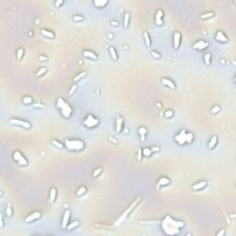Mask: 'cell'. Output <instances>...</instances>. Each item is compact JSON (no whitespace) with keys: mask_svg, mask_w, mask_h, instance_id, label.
Masks as SVG:
<instances>
[{"mask_svg":"<svg viewBox=\"0 0 236 236\" xmlns=\"http://www.w3.org/2000/svg\"><path fill=\"white\" fill-rule=\"evenodd\" d=\"M160 226L166 235H176L185 226V224L184 221L176 219L170 215H166L160 223Z\"/></svg>","mask_w":236,"mask_h":236,"instance_id":"obj_1","label":"cell"},{"mask_svg":"<svg viewBox=\"0 0 236 236\" xmlns=\"http://www.w3.org/2000/svg\"><path fill=\"white\" fill-rule=\"evenodd\" d=\"M174 142L177 145H179V146H185V145H189L194 142L195 135L194 133L187 131L185 128H183V129H181L174 136Z\"/></svg>","mask_w":236,"mask_h":236,"instance_id":"obj_2","label":"cell"},{"mask_svg":"<svg viewBox=\"0 0 236 236\" xmlns=\"http://www.w3.org/2000/svg\"><path fill=\"white\" fill-rule=\"evenodd\" d=\"M56 106L62 117L66 119H69L71 117L73 114V108L64 98L58 97L56 101Z\"/></svg>","mask_w":236,"mask_h":236,"instance_id":"obj_3","label":"cell"},{"mask_svg":"<svg viewBox=\"0 0 236 236\" xmlns=\"http://www.w3.org/2000/svg\"><path fill=\"white\" fill-rule=\"evenodd\" d=\"M64 145H65V149L73 152L81 151L85 149V146H86L85 142L82 139H78V138H67L65 142H64Z\"/></svg>","mask_w":236,"mask_h":236,"instance_id":"obj_4","label":"cell"},{"mask_svg":"<svg viewBox=\"0 0 236 236\" xmlns=\"http://www.w3.org/2000/svg\"><path fill=\"white\" fill-rule=\"evenodd\" d=\"M100 123H101V120L97 116H95L92 114L87 115L82 120V125L86 128H88V129H93V128L97 127L100 125Z\"/></svg>","mask_w":236,"mask_h":236,"instance_id":"obj_5","label":"cell"},{"mask_svg":"<svg viewBox=\"0 0 236 236\" xmlns=\"http://www.w3.org/2000/svg\"><path fill=\"white\" fill-rule=\"evenodd\" d=\"M12 160L13 162L20 166V167H27L29 165V160L25 157V155L19 149H16L12 152Z\"/></svg>","mask_w":236,"mask_h":236,"instance_id":"obj_6","label":"cell"},{"mask_svg":"<svg viewBox=\"0 0 236 236\" xmlns=\"http://www.w3.org/2000/svg\"><path fill=\"white\" fill-rule=\"evenodd\" d=\"M141 199H142V197H141V196H138V197L136 198V200L134 201L129 207L127 208V210H125L124 212L122 213V215L120 216V218L118 219L117 221H115V226H117V225H120L123 221H125V219H126L127 218V216L129 215V214L132 212V210L136 208V206L137 205V204L141 201Z\"/></svg>","mask_w":236,"mask_h":236,"instance_id":"obj_7","label":"cell"},{"mask_svg":"<svg viewBox=\"0 0 236 236\" xmlns=\"http://www.w3.org/2000/svg\"><path fill=\"white\" fill-rule=\"evenodd\" d=\"M8 123L12 126H20L24 128V129L29 130L31 129V124L27 120H23V119H19V118H9L8 120Z\"/></svg>","mask_w":236,"mask_h":236,"instance_id":"obj_8","label":"cell"},{"mask_svg":"<svg viewBox=\"0 0 236 236\" xmlns=\"http://www.w3.org/2000/svg\"><path fill=\"white\" fill-rule=\"evenodd\" d=\"M208 47H210V42L206 40H198L192 45V48L196 51H205Z\"/></svg>","mask_w":236,"mask_h":236,"instance_id":"obj_9","label":"cell"},{"mask_svg":"<svg viewBox=\"0 0 236 236\" xmlns=\"http://www.w3.org/2000/svg\"><path fill=\"white\" fill-rule=\"evenodd\" d=\"M70 217H71V211L69 210H66L63 214L62 221H61V228L63 230H66L68 223L70 222Z\"/></svg>","mask_w":236,"mask_h":236,"instance_id":"obj_10","label":"cell"},{"mask_svg":"<svg viewBox=\"0 0 236 236\" xmlns=\"http://www.w3.org/2000/svg\"><path fill=\"white\" fill-rule=\"evenodd\" d=\"M182 44V34L180 31H174L173 35V46L174 50H178Z\"/></svg>","mask_w":236,"mask_h":236,"instance_id":"obj_11","label":"cell"},{"mask_svg":"<svg viewBox=\"0 0 236 236\" xmlns=\"http://www.w3.org/2000/svg\"><path fill=\"white\" fill-rule=\"evenodd\" d=\"M163 17H164V12L162 9H158L156 13H155V17H154V23L156 24L158 27L162 26L164 21H163Z\"/></svg>","mask_w":236,"mask_h":236,"instance_id":"obj_12","label":"cell"},{"mask_svg":"<svg viewBox=\"0 0 236 236\" xmlns=\"http://www.w3.org/2000/svg\"><path fill=\"white\" fill-rule=\"evenodd\" d=\"M42 217V212L36 210V211H33V212L30 213L29 215L25 218L24 221H25V222H27V223H30V222H33V221H37V219H40Z\"/></svg>","mask_w":236,"mask_h":236,"instance_id":"obj_13","label":"cell"},{"mask_svg":"<svg viewBox=\"0 0 236 236\" xmlns=\"http://www.w3.org/2000/svg\"><path fill=\"white\" fill-rule=\"evenodd\" d=\"M124 123L125 119L122 115H118L116 116V120H115V132L116 133H121L124 129Z\"/></svg>","mask_w":236,"mask_h":236,"instance_id":"obj_14","label":"cell"},{"mask_svg":"<svg viewBox=\"0 0 236 236\" xmlns=\"http://www.w3.org/2000/svg\"><path fill=\"white\" fill-rule=\"evenodd\" d=\"M215 40L219 44H227L229 42V38L221 31H217L215 33Z\"/></svg>","mask_w":236,"mask_h":236,"instance_id":"obj_15","label":"cell"},{"mask_svg":"<svg viewBox=\"0 0 236 236\" xmlns=\"http://www.w3.org/2000/svg\"><path fill=\"white\" fill-rule=\"evenodd\" d=\"M171 184V179L168 178L166 176H162L158 180L157 184H156V190H160L162 187L167 186Z\"/></svg>","mask_w":236,"mask_h":236,"instance_id":"obj_16","label":"cell"},{"mask_svg":"<svg viewBox=\"0 0 236 236\" xmlns=\"http://www.w3.org/2000/svg\"><path fill=\"white\" fill-rule=\"evenodd\" d=\"M137 135L139 137V139H140L141 142H145L146 141V137L148 135V128L146 126H140L137 128Z\"/></svg>","mask_w":236,"mask_h":236,"instance_id":"obj_17","label":"cell"},{"mask_svg":"<svg viewBox=\"0 0 236 236\" xmlns=\"http://www.w3.org/2000/svg\"><path fill=\"white\" fill-rule=\"evenodd\" d=\"M82 56L87 58V59H90V60H93V61H96L99 59V56L97 53H95L92 50H84L82 52Z\"/></svg>","mask_w":236,"mask_h":236,"instance_id":"obj_18","label":"cell"},{"mask_svg":"<svg viewBox=\"0 0 236 236\" xmlns=\"http://www.w3.org/2000/svg\"><path fill=\"white\" fill-rule=\"evenodd\" d=\"M162 84L165 87H167L171 90H176V84L174 83V81H173L171 78H162Z\"/></svg>","mask_w":236,"mask_h":236,"instance_id":"obj_19","label":"cell"},{"mask_svg":"<svg viewBox=\"0 0 236 236\" xmlns=\"http://www.w3.org/2000/svg\"><path fill=\"white\" fill-rule=\"evenodd\" d=\"M208 185V181L206 180H202V181H199L197 182V183L194 184L192 185V190L194 191H200L204 188H206Z\"/></svg>","mask_w":236,"mask_h":236,"instance_id":"obj_20","label":"cell"},{"mask_svg":"<svg viewBox=\"0 0 236 236\" xmlns=\"http://www.w3.org/2000/svg\"><path fill=\"white\" fill-rule=\"evenodd\" d=\"M218 141H219V138H218V136L217 135H212L210 139L208 140V149H210V151H212L213 149H215L217 144H218Z\"/></svg>","mask_w":236,"mask_h":236,"instance_id":"obj_21","label":"cell"},{"mask_svg":"<svg viewBox=\"0 0 236 236\" xmlns=\"http://www.w3.org/2000/svg\"><path fill=\"white\" fill-rule=\"evenodd\" d=\"M56 198H57V189L56 188L55 186H53L50 188V191H49V201H50V204H53L56 201Z\"/></svg>","mask_w":236,"mask_h":236,"instance_id":"obj_22","label":"cell"},{"mask_svg":"<svg viewBox=\"0 0 236 236\" xmlns=\"http://www.w3.org/2000/svg\"><path fill=\"white\" fill-rule=\"evenodd\" d=\"M40 33L42 36H44L45 38H47V39H55L56 38L55 33H53V31H52L47 30V29H42L40 31Z\"/></svg>","mask_w":236,"mask_h":236,"instance_id":"obj_23","label":"cell"},{"mask_svg":"<svg viewBox=\"0 0 236 236\" xmlns=\"http://www.w3.org/2000/svg\"><path fill=\"white\" fill-rule=\"evenodd\" d=\"M108 4V0H94L93 1V6L96 8H104Z\"/></svg>","mask_w":236,"mask_h":236,"instance_id":"obj_24","label":"cell"},{"mask_svg":"<svg viewBox=\"0 0 236 236\" xmlns=\"http://www.w3.org/2000/svg\"><path fill=\"white\" fill-rule=\"evenodd\" d=\"M141 151H142V156L145 158H149L154 154V152L152 151L151 147H149V148L145 147V148L141 149Z\"/></svg>","mask_w":236,"mask_h":236,"instance_id":"obj_25","label":"cell"},{"mask_svg":"<svg viewBox=\"0 0 236 236\" xmlns=\"http://www.w3.org/2000/svg\"><path fill=\"white\" fill-rule=\"evenodd\" d=\"M203 61L206 66L210 67L212 62V55L210 53H205L203 56Z\"/></svg>","mask_w":236,"mask_h":236,"instance_id":"obj_26","label":"cell"},{"mask_svg":"<svg viewBox=\"0 0 236 236\" xmlns=\"http://www.w3.org/2000/svg\"><path fill=\"white\" fill-rule=\"evenodd\" d=\"M130 19H131V15L129 12H126L124 15V19H123V27L125 29H127L128 26L130 24Z\"/></svg>","mask_w":236,"mask_h":236,"instance_id":"obj_27","label":"cell"},{"mask_svg":"<svg viewBox=\"0 0 236 236\" xmlns=\"http://www.w3.org/2000/svg\"><path fill=\"white\" fill-rule=\"evenodd\" d=\"M109 53H110L111 58H112L114 61H117V60H118V57H119V56H118L117 51H116V49H115V46H112V45L109 46Z\"/></svg>","mask_w":236,"mask_h":236,"instance_id":"obj_28","label":"cell"},{"mask_svg":"<svg viewBox=\"0 0 236 236\" xmlns=\"http://www.w3.org/2000/svg\"><path fill=\"white\" fill-rule=\"evenodd\" d=\"M88 189H87V187H86L85 185H81V186H79L78 190L76 191V195L78 197H80V196H83L86 193H87Z\"/></svg>","mask_w":236,"mask_h":236,"instance_id":"obj_29","label":"cell"},{"mask_svg":"<svg viewBox=\"0 0 236 236\" xmlns=\"http://www.w3.org/2000/svg\"><path fill=\"white\" fill-rule=\"evenodd\" d=\"M80 225V222L78 221H70L68 223V225H67V230H69V232H70V230H74V229H76V228H78V226Z\"/></svg>","mask_w":236,"mask_h":236,"instance_id":"obj_30","label":"cell"},{"mask_svg":"<svg viewBox=\"0 0 236 236\" xmlns=\"http://www.w3.org/2000/svg\"><path fill=\"white\" fill-rule=\"evenodd\" d=\"M143 37H144L145 44H146V45L149 48V47L151 46V36H149L148 31H144V33H143Z\"/></svg>","mask_w":236,"mask_h":236,"instance_id":"obj_31","label":"cell"},{"mask_svg":"<svg viewBox=\"0 0 236 236\" xmlns=\"http://www.w3.org/2000/svg\"><path fill=\"white\" fill-rule=\"evenodd\" d=\"M52 145L55 148H57L59 149H65V145H64V143L60 142L59 140H57V139H52V141H51Z\"/></svg>","mask_w":236,"mask_h":236,"instance_id":"obj_32","label":"cell"},{"mask_svg":"<svg viewBox=\"0 0 236 236\" xmlns=\"http://www.w3.org/2000/svg\"><path fill=\"white\" fill-rule=\"evenodd\" d=\"M47 70H48V68H47L46 67H40V68L38 69V70L36 71L35 76H36L37 78H41V77L44 76V74H46Z\"/></svg>","mask_w":236,"mask_h":236,"instance_id":"obj_33","label":"cell"},{"mask_svg":"<svg viewBox=\"0 0 236 236\" xmlns=\"http://www.w3.org/2000/svg\"><path fill=\"white\" fill-rule=\"evenodd\" d=\"M23 56H24V49L22 47H19L17 51H16V57H17L19 61H20L23 58Z\"/></svg>","mask_w":236,"mask_h":236,"instance_id":"obj_34","label":"cell"},{"mask_svg":"<svg viewBox=\"0 0 236 236\" xmlns=\"http://www.w3.org/2000/svg\"><path fill=\"white\" fill-rule=\"evenodd\" d=\"M22 103L25 104V105H29V104H33V98L31 97V96H24L22 98Z\"/></svg>","mask_w":236,"mask_h":236,"instance_id":"obj_35","label":"cell"},{"mask_svg":"<svg viewBox=\"0 0 236 236\" xmlns=\"http://www.w3.org/2000/svg\"><path fill=\"white\" fill-rule=\"evenodd\" d=\"M214 16H215V12L213 11H208V12H206V13H203L200 15V18L202 19H208L210 18H213Z\"/></svg>","mask_w":236,"mask_h":236,"instance_id":"obj_36","label":"cell"},{"mask_svg":"<svg viewBox=\"0 0 236 236\" xmlns=\"http://www.w3.org/2000/svg\"><path fill=\"white\" fill-rule=\"evenodd\" d=\"M103 171V167H101V166H100V167L94 169L93 171H92V177H95V178H96V177L100 176Z\"/></svg>","mask_w":236,"mask_h":236,"instance_id":"obj_37","label":"cell"},{"mask_svg":"<svg viewBox=\"0 0 236 236\" xmlns=\"http://www.w3.org/2000/svg\"><path fill=\"white\" fill-rule=\"evenodd\" d=\"M86 76H87V72L86 71H82V72H80L78 76H76L74 78V82H78V81H79L80 79H82L83 78H85Z\"/></svg>","mask_w":236,"mask_h":236,"instance_id":"obj_38","label":"cell"},{"mask_svg":"<svg viewBox=\"0 0 236 236\" xmlns=\"http://www.w3.org/2000/svg\"><path fill=\"white\" fill-rule=\"evenodd\" d=\"M5 214H6V216L8 218H11L13 216V210L12 208L10 207L9 205L6 208V210H5Z\"/></svg>","mask_w":236,"mask_h":236,"instance_id":"obj_39","label":"cell"},{"mask_svg":"<svg viewBox=\"0 0 236 236\" xmlns=\"http://www.w3.org/2000/svg\"><path fill=\"white\" fill-rule=\"evenodd\" d=\"M174 116V112L173 110H166L164 112V117L165 118H173Z\"/></svg>","mask_w":236,"mask_h":236,"instance_id":"obj_40","label":"cell"},{"mask_svg":"<svg viewBox=\"0 0 236 236\" xmlns=\"http://www.w3.org/2000/svg\"><path fill=\"white\" fill-rule=\"evenodd\" d=\"M221 111V106L219 105H214L212 108H211V114L213 115H217L219 114V112Z\"/></svg>","mask_w":236,"mask_h":236,"instance_id":"obj_41","label":"cell"},{"mask_svg":"<svg viewBox=\"0 0 236 236\" xmlns=\"http://www.w3.org/2000/svg\"><path fill=\"white\" fill-rule=\"evenodd\" d=\"M83 19H84L83 16L79 15V14L74 15V17H73V20L75 21V22H81V21H82Z\"/></svg>","mask_w":236,"mask_h":236,"instance_id":"obj_42","label":"cell"},{"mask_svg":"<svg viewBox=\"0 0 236 236\" xmlns=\"http://www.w3.org/2000/svg\"><path fill=\"white\" fill-rule=\"evenodd\" d=\"M151 56L154 58V59H160V57H162V55L157 52V51H151Z\"/></svg>","mask_w":236,"mask_h":236,"instance_id":"obj_43","label":"cell"},{"mask_svg":"<svg viewBox=\"0 0 236 236\" xmlns=\"http://www.w3.org/2000/svg\"><path fill=\"white\" fill-rule=\"evenodd\" d=\"M64 5V1L63 0H56L55 2V7L56 8H61V6Z\"/></svg>","mask_w":236,"mask_h":236,"instance_id":"obj_44","label":"cell"},{"mask_svg":"<svg viewBox=\"0 0 236 236\" xmlns=\"http://www.w3.org/2000/svg\"><path fill=\"white\" fill-rule=\"evenodd\" d=\"M38 60L41 61V62H44V61H47L48 60V58L46 56H39Z\"/></svg>","mask_w":236,"mask_h":236,"instance_id":"obj_45","label":"cell"},{"mask_svg":"<svg viewBox=\"0 0 236 236\" xmlns=\"http://www.w3.org/2000/svg\"><path fill=\"white\" fill-rule=\"evenodd\" d=\"M4 225H5V221H4V217L3 215L0 216V228H3L4 227Z\"/></svg>","mask_w":236,"mask_h":236,"instance_id":"obj_46","label":"cell"},{"mask_svg":"<svg viewBox=\"0 0 236 236\" xmlns=\"http://www.w3.org/2000/svg\"><path fill=\"white\" fill-rule=\"evenodd\" d=\"M224 234H225V230L223 229L219 230V232L217 233V236H224Z\"/></svg>","mask_w":236,"mask_h":236,"instance_id":"obj_47","label":"cell"},{"mask_svg":"<svg viewBox=\"0 0 236 236\" xmlns=\"http://www.w3.org/2000/svg\"><path fill=\"white\" fill-rule=\"evenodd\" d=\"M142 151H141V149H138V160H141V159H142Z\"/></svg>","mask_w":236,"mask_h":236,"instance_id":"obj_48","label":"cell"},{"mask_svg":"<svg viewBox=\"0 0 236 236\" xmlns=\"http://www.w3.org/2000/svg\"><path fill=\"white\" fill-rule=\"evenodd\" d=\"M76 88H77V86L76 85H73L72 87H71V90L70 92H69V95H71L72 94V92H73V90L75 92V90H76Z\"/></svg>","mask_w":236,"mask_h":236,"instance_id":"obj_49","label":"cell"},{"mask_svg":"<svg viewBox=\"0 0 236 236\" xmlns=\"http://www.w3.org/2000/svg\"><path fill=\"white\" fill-rule=\"evenodd\" d=\"M111 25L117 27V26L119 25V24H118V22H117V21H115V20H112V21H111Z\"/></svg>","mask_w":236,"mask_h":236,"instance_id":"obj_50","label":"cell"},{"mask_svg":"<svg viewBox=\"0 0 236 236\" xmlns=\"http://www.w3.org/2000/svg\"><path fill=\"white\" fill-rule=\"evenodd\" d=\"M108 36H109V39H112V38H114V36H112V33H108Z\"/></svg>","mask_w":236,"mask_h":236,"instance_id":"obj_51","label":"cell"}]
</instances>
